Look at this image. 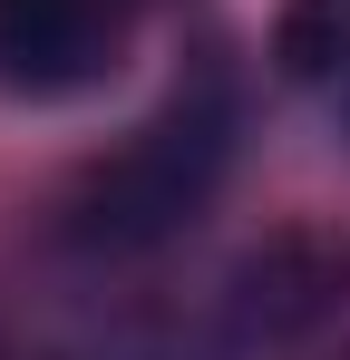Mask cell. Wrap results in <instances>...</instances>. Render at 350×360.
<instances>
[{
  "label": "cell",
  "mask_w": 350,
  "mask_h": 360,
  "mask_svg": "<svg viewBox=\"0 0 350 360\" xmlns=\"http://www.w3.org/2000/svg\"><path fill=\"white\" fill-rule=\"evenodd\" d=\"M224 156H233V88L205 68L78 185L68 243H88V253H146V243L185 234L205 214V195L224 185Z\"/></svg>",
  "instance_id": "cell-1"
},
{
  "label": "cell",
  "mask_w": 350,
  "mask_h": 360,
  "mask_svg": "<svg viewBox=\"0 0 350 360\" xmlns=\"http://www.w3.org/2000/svg\"><path fill=\"white\" fill-rule=\"evenodd\" d=\"M146 0H0V88L10 98H78L127 59Z\"/></svg>",
  "instance_id": "cell-2"
},
{
  "label": "cell",
  "mask_w": 350,
  "mask_h": 360,
  "mask_svg": "<svg viewBox=\"0 0 350 360\" xmlns=\"http://www.w3.org/2000/svg\"><path fill=\"white\" fill-rule=\"evenodd\" d=\"M273 49H283V68L302 88H321V98L350 117V0H283Z\"/></svg>",
  "instance_id": "cell-3"
}]
</instances>
